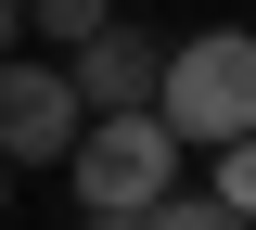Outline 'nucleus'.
Returning a JSON list of instances; mask_svg holds the SVG:
<instances>
[{
  "label": "nucleus",
  "instance_id": "nucleus-4",
  "mask_svg": "<svg viewBox=\"0 0 256 230\" xmlns=\"http://www.w3.org/2000/svg\"><path fill=\"white\" fill-rule=\"evenodd\" d=\"M154 77H166V38L141 26V13H116L102 38H77V51H64L77 115H154Z\"/></svg>",
  "mask_w": 256,
  "mask_h": 230
},
{
  "label": "nucleus",
  "instance_id": "nucleus-10",
  "mask_svg": "<svg viewBox=\"0 0 256 230\" xmlns=\"http://www.w3.org/2000/svg\"><path fill=\"white\" fill-rule=\"evenodd\" d=\"M116 13H141V0H116Z\"/></svg>",
  "mask_w": 256,
  "mask_h": 230
},
{
  "label": "nucleus",
  "instance_id": "nucleus-1",
  "mask_svg": "<svg viewBox=\"0 0 256 230\" xmlns=\"http://www.w3.org/2000/svg\"><path fill=\"white\" fill-rule=\"evenodd\" d=\"M154 128L180 141V154H218V141H256V38H244V26L166 38V77H154Z\"/></svg>",
  "mask_w": 256,
  "mask_h": 230
},
{
  "label": "nucleus",
  "instance_id": "nucleus-5",
  "mask_svg": "<svg viewBox=\"0 0 256 230\" xmlns=\"http://www.w3.org/2000/svg\"><path fill=\"white\" fill-rule=\"evenodd\" d=\"M102 26H116V0H26V38H52V51H77Z\"/></svg>",
  "mask_w": 256,
  "mask_h": 230
},
{
  "label": "nucleus",
  "instance_id": "nucleus-9",
  "mask_svg": "<svg viewBox=\"0 0 256 230\" xmlns=\"http://www.w3.org/2000/svg\"><path fill=\"white\" fill-rule=\"evenodd\" d=\"M90 230H141V218H90Z\"/></svg>",
  "mask_w": 256,
  "mask_h": 230
},
{
  "label": "nucleus",
  "instance_id": "nucleus-8",
  "mask_svg": "<svg viewBox=\"0 0 256 230\" xmlns=\"http://www.w3.org/2000/svg\"><path fill=\"white\" fill-rule=\"evenodd\" d=\"M0 51H26V0H0Z\"/></svg>",
  "mask_w": 256,
  "mask_h": 230
},
{
  "label": "nucleus",
  "instance_id": "nucleus-11",
  "mask_svg": "<svg viewBox=\"0 0 256 230\" xmlns=\"http://www.w3.org/2000/svg\"><path fill=\"white\" fill-rule=\"evenodd\" d=\"M0 205H13V179H0Z\"/></svg>",
  "mask_w": 256,
  "mask_h": 230
},
{
  "label": "nucleus",
  "instance_id": "nucleus-7",
  "mask_svg": "<svg viewBox=\"0 0 256 230\" xmlns=\"http://www.w3.org/2000/svg\"><path fill=\"white\" fill-rule=\"evenodd\" d=\"M141 230H244V218H218L205 192H166V205H141Z\"/></svg>",
  "mask_w": 256,
  "mask_h": 230
},
{
  "label": "nucleus",
  "instance_id": "nucleus-2",
  "mask_svg": "<svg viewBox=\"0 0 256 230\" xmlns=\"http://www.w3.org/2000/svg\"><path fill=\"white\" fill-rule=\"evenodd\" d=\"M64 192L90 205V218H141V205L180 192V141H166L154 115H90L77 154H64Z\"/></svg>",
  "mask_w": 256,
  "mask_h": 230
},
{
  "label": "nucleus",
  "instance_id": "nucleus-6",
  "mask_svg": "<svg viewBox=\"0 0 256 230\" xmlns=\"http://www.w3.org/2000/svg\"><path fill=\"white\" fill-rule=\"evenodd\" d=\"M205 205L256 230V141H218V179H205Z\"/></svg>",
  "mask_w": 256,
  "mask_h": 230
},
{
  "label": "nucleus",
  "instance_id": "nucleus-3",
  "mask_svg": "<svg viewBox=\"0 0 256 230\" xmlns=\"http://www.w3.org/2000/svg\"><path fill=\"white\" fill-rule=\"evenodd\" d=\"M77 90H64V64H26V51H0V179L13 166H64L77 154Z\"/></svg>",
  "mask_w": 256,
  "mask_h": 230
}]
</instances>
